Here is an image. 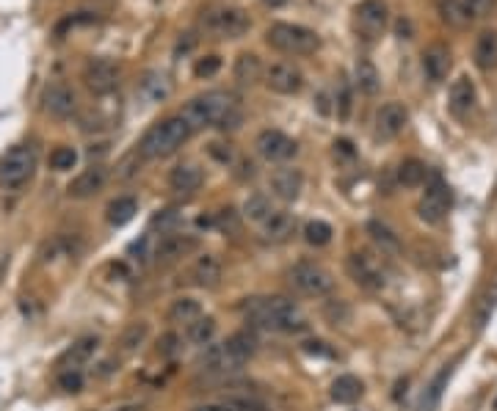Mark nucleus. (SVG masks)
Returning <instances> with one entry per match:
<instances>
[{
	"mask_svg": "<svg viewBox=\"0 0 497 411\" xmlns=\"http://www.w3.org/2000/svg\"><path fill=\"white\" fill-rule=\"evenodd\" d=\"M240 315L249 326L279 334H301L309 329V317L304 309L282 295H254L240 304Z\"/></svg>",
	"mask_w": 497,
	"mask_h": 411,
	"instance_id": "nucleus-1",
	"label": "nucleus"
},
{
	"mask_svg": "<svg viewBox=\"0 0 497 411\" xmlns=\"http://www.w3.org/2000/svg\"><path fill=\"white\" fill-rule=\"evenodd\" d=\"M191 130L202 127H216V130H238L243 125V111H240V99L232 92H204L194 97L191 102H185L183 114H180Z\"/></svg>",
	"mask_w": 497,
	"mask_h": 411,
	"instance_id": "nucleus-2",
	"label": "nucleus"
},
{
	"mask_svg": "<svg viewBox=\"0 0 497 411\" xmlns=\"http://www.w3.org/2000/svg\"><path fill=\"white\" fill-rule=\"evenodd\" d=\"M191 125L177 114V116H168L164 122L152 125L138 141V155L144 160H164L171 158L174 152H180V147L191 138Z\"/></svg>",
	"mask_w": 497,
	"mask_h": 411,
	"instance_id": "nucleus-3",
	"label": "nucleus"
},
{
	"mask_svg": "<svg viewBox=\"0 0 497 411\" xmlns=\"http://www.w3.org/2000/svg\"><path fill=\"white\" fill-rule=\"evenodd\" d=\"M265 42L285 53V56H312L315 50H321V36L312 28H304L296 23H274L265 31Z\"/></svg>",
	"mask_w": 497,
	"mask_h": 411,
	"instance_id": "nucleus-4",
	"label": "nucleus"
},
{
	"mask_svg": "<svg viewBox=\"0 0 497 411\" xmlns=\"http://www.w3.org/2000/svg\"><path fill=\"white\" fill-rule=\"evenodd\" d=\"M36 147L33 144H17L8 152L0 155V188L17 190L23 188L36 171Z\"/></svg>",
	"mask_w": 497,
	"mask_h": 411,
	"instance_id": "nucleus-5",
	"label": "nucleus"
},
{
	"mask_svg": "<svg viewBox=\"0 0 497 411\" xmlns=\"http://www.w3.org/2000/svg\"><path fill=\"white\" fill-rule=\"evenodd\" d=\"M199 28L213 36V39H240L243 33L252 28V20L243 8L235 6H221V8H210L202 14Z\"/></svg>",
	"mask_w": 497,
	"mask_h": 411,
	"instance_id": "nucleus-6",
	"label": "nucleus"
},
{
	"mask_svg": "<svg viewBox=\"0 0 497 411\" xmlns=\"http://www.w3.org/2000/svg\"><path fill=\"white\" fill-rule=\"evenodd\" d=\"M288 282L296 293L309 295V298H324V295L334 293V276L324 265L309 262V259H301L288 271Z\"/></svg>",
	"mask_w": 497,
	"mask_h": 411,
	"instance_id": "nucleus-7",
	"label": "nucleus"
},
{
	"mask_svg": "<svg viewBox=\"0 0 497 411\" xmlns=\"http://www.w3.org/2000/svg\"><path fill=\"white\" fill-rule=\"evenodd\" d=\"M243 364H246V362L232 350L230 340L204 345L202 353H199V359H197L199 370H202L204 376H216V379H227V376H232V373H238Z\"/></svg>",
	"mask_w": 497,
	"mask_h": 411,
	"instance_id": "nucleus-8",
	"label": "nucleus"
},
{
	"mask_svg": "<svg viewBox=\"0 0 497 411\" xmlns=\"http://www.w3.org/2000/svg\"><path fill=\"white\" fill-rule=\"evenodd\" d=\"M390 25V8L384 0H362L354 8V31L362 36L364 42L381 39Z\"/></svg>",
	"mask_w": 497,
	"mask_h": 411,
	"instance_id": "nucleus-9",
	"label": "nucleus"
},
{
	"mask_svg": "<svg viewBox=\"0 0 497 411\" xmlns=\"http://www.w3.org/2000/svg\"><path fill=\"white\" fill-rule=\"evenodd\" d=\"M345 271L354 279V285H360L367 293H381L387 287V271L364 252H351L345 257Z\"/></svg>",
	"mask_w": 497,
	"mask_h": 411,
	"instance_id": "nucleus-10",
	"label": "nucleus"
},
{
	"mask_svg": "<svg viewBox=\"0 0 497 411\" xmlns=\"http://www.w3.org/2000/svg\"><path fill=\"white\" fill-rule=\"evenodd\" d=\"M448 210H450V188L442 183V177H434V183L426 188L420 204H417V216H420V221L434 226V223L445 221Z\"/></svg>",
	"mask_w": 497,
	"mask_h": 411,
	"instance_id": "nucleus-11",
	"label": "nucleus"
},
{
	"mask_svg": "<svg viewBox=\"0 0 497 411\" xmlns=\"http://www.w3.org/2000/svg\"><path fill=\"white\" fill-rule=\"evenodd\" d=\"M119 66L111 59H92L83 66V83L89 86V92L97 97L111 94L119 86Z\"/></svg>",
	"mask_w": 497,
	"mask_h": 411,
	"instance_id": "nucleus-12",
	"label": "nucleus"
},
{
	"mask_svg": "<svg viewBox=\"0 0 497 411\" xmlns=\"http://www.w3.org/2000/svg\"><path fill=\"white\" fill-rule=\"evenodd\" d=\"M254 147H257V155L268 163H285V160L296 158L298 152V144L282 130H263L254 138Z\"/></svg>",
	"mask_w": 497,
	"mask_h": 411,
	"instance_id": "nucleus-13",
	"label": "nucleus"
},
{
	"mask_svg": "<svg viewBox=\"0 0 497 411\" xmlns=\"http://www.w3.org/2000/svg\"><path fill=\"white\" fill-rule=\"evenodd\" d=\"M265 86L271 92H276V94H298L304 89V75H301V69L296 63L276 61L265 69Z\"/></svg>",
	"mask_w": 497,
	"mask_h": 411,
	"instance_id": "nucleus-14",
	"label": "nucleus"
},
{
	"mask_svg": "<svg viewBox=\"0 0 497 411\" xmlns=\"http://www.w3.org/2000/svg\"><path fill=\"white\" fill-rule=\"evenodd\" d=\"M197 246H199V240L194 235H185V232H166L164 238L155 243L152 257H155L158 265H171V262L183 259V257H188Z\"/></svg>",
	"mask_w": 497,
	"mask_h": 411,
	"instance_id": "nucleus-15",
	"label": "nucleus"
},
{
	"mask_svg": "<svg viewBox=\"0 0 497 411\" xmlns=\"http://www.w3.org/2000/svg\"><path fill=\"white\" fill-rule=\"evenodd\" d=\"M42 108L53 119H69L78 111V97L66 83H50L42 92Z\"/></svg>",
	"mask_w": 497,
	"mask_h": 411,
	"instance_id": "nucleus-16",
	"label": "nucleus"
},
{
	"mask_svg": "<svg viewBox=\"0 0 497 411\" xmlns=\"http://www.w3.org/2000/svg\"><path fill=\"white\" fill-rule=\"evenodd\" d=\"M409 125V111L400 102H384L376 111V138L381 141H393L398 138Z\"/></svg>",
	"mask_w": 497,
	"mask_h": 411,
	"instance_id": "nucleus-17",
	"label": "nucleus"
},
{
	"mask_svg": "<svg viewBox=\"0 0 497 411\" xmlns=\"http://www.w3.org/2000/svg\"><path fill=\"white\" fill-rule=\"evenodd\" d=\"M174 92L171 86V78L161 72V69H147L141 78H138V86H135V94L141 102L147 105H158V102H166Z\"/></svg>",
	"mask_w": 497,
	"mask_h": 411,
	"instance_id": "nucleus-18",
	"label": "nucleus"
},
{
	"mask_svg": "<svg viewBox=\"0 0 497 411\" xmlns=\"http://www.w3.org/2000/svg\"><path fill=\"white\" fill-rule=\"evenodd\" d=\"M105 183H108V168L102 163H92L66 185V193L69 199H92L105 188Z\"/></svg>",
	"mask_w": 497,
	"mask_h": 411,
	"instance_id": "nucleus-19",
	"label": "nucleus"
},
{
	"mask_svg": "<svg viewBox=\"0 0 497 411\" xmlns=\"http://www.w3.org/2000/svg\"><path fill=\"white\" fill-rule=\"evenodd\" d=\"M271 190H274V196L276 199H282V202H296L298 196H301V190H304V174H301V168L296 166H279V168H274L271 171Z\"/></svg>",
	"mask_w": 497,
	"mask_h": 411,
	"instance_id": "nucleus-20",
	"label": "nucleus"
},
{
	"mask_svg": "<svg viewBox=\"0 0 497 411\" xmlns=\"http://www.w3.org/2000/svg\"><path fill=\"white\" fill-rule=\"evenodd\" d=\"M478 105V92H475V83L462 75L450 83V92H448V108L456 119H467Z\"/></svg>",
	"mask_w": 497,
	"mask_h": 411,
	"instance_id": "nucleus-21",
	"label": "nucleus"
},
{
	"mask_svg": "<svg viewBox=\"0 0 497 411\" xmlns=\"http://www.w3.org/2000/svg\"><path fill=\"white\" fill-rule=\"evenodd\" d=\"M202 180H204L202 168H199L197 163H191V160L177 163V166L168 171V188L174 190V193H180V196L197 193V190L202 188Z\"/></svg>",
	"mask_w": 497,
	"mask_h": 411,
	"instance_id": "nucleus-22",
	"label": "nucleus"
},
{
	"mask_svg": "<svg viewBox=\"0 0 497 411\" xmlns=\"http://www.w3.org/2000/svg\"><path fill=\"white\" fill-rule=\"evenodd\" d=\"M99 348V337H92V334H86V337H78L69 348L59 356V362H56V367L59 370H80V364H86Z\"/></svg>",
	"mask_w": 497,
	"mask_h": 411,
	"instance_id": "nucleus-23",
	"label": "nucleus"
},
{
	"mask_svg": "<svg viewBox=\"0 0 497 411\" xmlns=\"http://www.w3.org/2000/svg\"><path fill=\"white\" fill-rule=\"evenodd\" d=\"M221 276H224V268L216 254H199L197 262L191 265V282L202 290H216L221 285Z\"/></svg>",
	"mask_w": 497,
	"mask_h": 411,
	"instance_id": "nucleus-24",
	"label": "nucleus"
},
{
	"mask_svg": "<svg viewBox=\"0 0 497 411\" xmlns=\"http://www.w3.org/2000/svg\"><path fill=\"white\" fill-rule=\"evenodd\" d=\"M450 66H453V59H450L448 44L436 42V44H431V47L423 50V72H426V78L431 83H442L448 78Z\"/></svg>",
	"mask_w": 497,
	"mask_h": 411,
	"instance_id": "nucleus-25",
	"label": "nucleus"
},
{
	"mask_svg": "<svg viewBox=\"0 0 497 411\" xmlns=\"http://www.w3.org/2000/svg\"><path fill=\"white\" fill-rule=\"evenodd\" d=\"M331 400L334 403H340V406H351V403H357L360 398L364 395V384L357 376H337V379L331 381V389H329Z\"/></svg>",
	"mask_w": 497,
	"mask_h": 411,
	"instance_id": "nucleus-26",
	"label": "nucleus"
},
{
	"mask_svg": "<svg viewBox=\"0 0 497 411\" xmlns=\"http://www.w3.org/2000/svg\"><path fill=\"white\" fill-rule=\"evenodd\" d=\"M475 66L481 72H495L497 69V31H484L475 39V50H472Z\"/></svg>",
	"mask_w": 497,
	"mask_h": 411,
	"instance_id": "nucleus-27",
	"label": "nucleus"
},
{
	"mask_svg": "<svg viewBox=\"0 0 497 411\" xmlns=\"http://www.w3.org/2000/svg\"><path fill=\"white\" fill-rule=\"evenodd\" d=\"M263 232L268 240L282 243V240H288V238L296 232V216L288 213V210H274V213L268 216V221L263 223Z\"/></svg>",
	"mask_w": 497,
	"mask_h": 411,
	"instance_id": "nucleus-28",
	"label": "nucleus"
},
{
	"mask_svg": "<svg viewBox=\"0 0 497 411\" xmlns=\"http://www.w3.org/2000/svg\"><path fill=\"white\" fill-rule=\"evenodd\" d=\"M235 80L240 83V86H254L260 78L265 75L263 69V61H260V56H254V53H240L238 59H235Z\"/></svg>",
	"mask_w": 497,
	"mask_h": 411,
	"instance_id": "nucleus-29",
	"label": "nucleus"
},
{
	"mask_svg": "<svg viewBox=\"0 0 497 411\" xmlns=\"http://www.w3.org/2000/svg\"><path fill=\"white\" fill-rule=\"evenodd\" d=\"M354 80H357V89L367 97H376L381 92V75H379V69L373 66V61H367V59H357Z\"/></svg>",
	"mask_w": 497,
	"mask_h": 411,
	"instance_id": "nucleus-30",
	"label": "nucleus"
},
{
	"mask_svg": "<svg viewBox=\"0 0 497 411\" xmlns=\"http://www.w3.org/2000/svg\"><path fill=\"white\" fill-rule=\"evenodd\" d=\"M204 315V309H202V304H199L197 298H188V295H180V298H174L171 301V307H168V323H183V326H188V323H194L197 317Z\"/></svg>",
	"mask_w": 497,
	"mask_h": 411,
	"instance_id": "nucleus-31",
	"label": "nucleus"
},
{
	"mask_svg": "<svg viewBox=\"0 0 497 411\" xmlns=\"http://www.w3.org/2000/svg\"><path fill=\"white\" fill-rule=\"evenodd\" d=\"M367 235H370V240L381 249V254H398L400 252V238H398L395 232L387 226L384 221H379V219H373V221H367Z\"/></svg>",
	"mask_w": 497,
	"mask_h": 411,
	"instance_id": "nucleus-32",
	"label": "nucleus"
},
{
	"mask_svg": "<svg viewBox=\"0 0 497 411\" xmlns=\"http://www.w3.org/2000/svg\"><path fill=\"white\" fill-rule=\"evenodd\" d=\"M135 213H138V202L133 199V196H116L108 207H105V219L111 226H125V223H130L135 219Z\"/></svg>",
	"mask_w": 497,
	"mask_h": 411,
	"instance_id": "nucleus-33",
	"label": "nucleus"
},
{
	"mask_svg": "<svg viewBox=\"0 0 497 411\" xmlns=\"http://www.w3.org/2000/svg\"><path fill=\"white\" fill-rule=\"evenodd\" d=\"M395 177H398V185H403V188H420V185L426 183V177H429V168H426L423 160L409 158L398 166Z\"/></svg>",
	"mask_w": 497,
	"mask_h": 411,
	"instance_id": "nucleus-34",
	"label": "nucleus"
},
{
	"mask_svg": "<svg viewBox=\"0 0 497 411\" xmlns=\"http://www.w3.org/2000/svg\"><path fill=\"white\" fill-rule=\"evenodd\" d=\"M216 317L210 315H202L197 317L194 323H188L185 326V340L188 343H194V345H199V348H204V345H210L213 343V337H216Z\"/></svg>",
	"mask_w": 497,
	"mask_h": 411,
	"instance_id": "nucleus-35",
	"label": "nucleus"
},
{
	"mask_svg": "<svg viewBox=\"0 0 497 411\" xmlns=\"http://www.w3.org/2000/svg\"><path fill=\"white\" fill-rule=\"evenodd\" d=\"M147 337H149V323L147 320H133L119 337V348H122V353H133L147 343Z\"/></svg>",
	"mask_w": 497,
	"mask_h": 411,
	"instance_id": "nucleus-36",
	"label": "nucleus"
},
{
	"mask_svg": "<svg viewBox=\"0 0 497 411\" xmlns=\"http://www.w3.org/2000/svg\"><path fill=\"white\" fill-rule=\"evenodd\" d=\"M271 213H274V207H271V199H268L265 193H252V196L243 202V219H249L252 223H260V226H263Z\"/></svg>",
	"mask_w": 497,
	"mask_h": 411,
	"instance_id": "nucleus-37",
	"label": "nucleus"
},
{
	"mask_svg": "<svg viewBox=\"0 0 497 411\" xmlns=\"http://www.w3.org/2000/svg\"><path fill=\"white\" fill-rule=\"evenodd\" d=\"M497 309V285L495 287H486L484 290V295L475 301V309H472V323H475V329L481 331L489 320H492V312Z\"/></svg>",
	"mask_w": 497,
	"mask_h": 411,
	"instance_id": "nucleus-38",
	"label": "nucleus"
},
{
	"mask_svg": "<svg viewBox=\"0 0 497 411\" xmlns=\"http://www.w3.org/2000/svg\"><path fill=\"white\" fill-rule=\"evenodd\" d=\"M321 315H324V320L331 323V326H348L351 317H354V309H351V304L343 301V298H329V301H324Z\"/></svg>",
	"mask_w": 497,
	"mask_h": 411,
	"instance_id": "nucleus-39",
	"label": "nucleus"
},
{
	"mask_svg": "<svg viewBox=\"0 0 497 411\" xmlns=\"http://www.w3.org/2000/svg\"><path fill=\"white\" fill-rule=\"evenodd\" d=\"M436 11H439V17H442L448 25H453V28H464V25L470 23V14H467L462 0H436Z\"/></svg>",
	"mask_w": 497,
	"mask_h": 411,
	"instance_id": "nucleus-40",
	"label": "nucleus"
},
{
	"mask_svg": "<svg viewBox=\"0 0 497 411\" xmlns=\"http://www.w3.org/2000/svg\"><path fill=\"white\" fill-rule=\"evenodd\" d=\"M331 235H334L331 223L321 221V219H312V221L304 223V240H307L309 246H315V249H324V246H329Z\"/></svg>",
	"mask_w": 497,
	"mask_h": 411,
	"instance_id": "nucleus-41",
	"label": "nucleus"
},
{
	"mask_svg": "<svg viewBox=\"0 0 497 411\" xmlns=\"http://www.w3.org/2000/svg\"><path fill=\"white\" fill-rule=\"evenodd\" d=\"M72 254H75L72 240L64 238V235H59V238L47 240V243L39 249V259H42V262H53V259H59V257H72Z\"/></svg>",
	"mask_w": 497,
	"mask_h": 411,
	"instance_id": "nucleus-42",
	"label": "nucleus"
},
{
	"mask_svg": "<svg viewBox=\"0 0 497 411\" xmlns=\"http://www.w3.org/2000/svg\"><path fill=\"white\" fill-rule=\"evenodd\" d=\"M183 223V213L177 210V207H164V210H158L155 216H152V221L149 226L152 229H161V232H177V226Z\"/></svg>",
	"mask_w": 497,
	"mask_h": 411,
	"instance_id": "nucleus-43",
	"label": "nucleus"
},
{
	"mask_svg": "<svg viewBox=\"0 0 497 411\" xmlns=\"http://www.w3.org/2000/svg\"><path fill=\"white\" fill-rule=\"evenodd\" d=\"M75 163H78V152L72 147H56L50 152V168L53 171H69V168H75Z\"/></svg>",
	"mask_w": 497,
	"mask_h": 411,
	"instance_id": "nucleus-44",
	"label": "nucleus"
},
{
	"mask_svg": "<svg viewBox=\"0 0 497 411\" xmlns=\"http://www.w3.org/2000/svg\"><path fill=\"white\" fill-rule=\"evenodd\" d=\"M56 384H59V389L66 392V395H78V392H83V384H86V379H83V373H80V370H59V379H56Z\"/></svg>",
	"mask_w": 497,
	"mask_h": 411,
	"instance_id": "nucleus-45",
	"label": "nucleus"
},
{
	"mask_svg": "<svg viewBox=\"0 0 497 411\" xmlns=\"http://www.w3.org/2000/svg\"><path fill=\"white\" fill-rule=\"evenodd\" d=\"M158 353L164 356V359H177L180 353H183V337L177 334V331H166L158 337Z\"/></svg>",
	"mask_w": 497,
	"mask_h": 411,
	"instance_id": "nucleus-46",
	"label": "nucleus"
},
{
	"mask_svg": "<svg viewBox=\"0 0 497 411\" xmlns=\"http://www.w3.org/2000/svg\"><path fill=\"white\" fill-rule=\"evenodd\" d=\"M450 376V370H442L434 384H431L429 389H426V395H423V411H434L436 409V403H439V398H442V386H445V381Z\"/></svg>",
	"mask_w": 497,
	"mask_h": 411,
	"instance_id": "nucleus-47",
	"label": "nucleus"
},
{
	"mask_svg": "<svg viewBox=\"0 0 497 411\" xmlns=\"http://www.w3.org/2000/svg\"><path fill=\"white\" fill-rule=\"evenodd\" d=\"M462 3L467 8V14H470V20H484L495 8V0H462Z\"/></svg>",
	"mask_w": 497,
	"mask_h": 411,
	"instance_id": "nucleus-48",
	"label": "nucleus"
},
{
	"mask_svg": "<svg viewBox=\"0 0 497 411\" xmlns=\"http://www.w3.org/2000/svg\"><path fill=\"white\" fill-rule=\"evenodd\" d=\"M219 69H221V59L219 56H204V59H199L194 63V75L197 78H213Z\"/></svg>",
	"mask_w": 497,
	"mask_h": 411,
	"instance_id": "nucleus-49",
	"label": "nucleus"
},
{
	"mask_svg": "<svg viewBox=\"0 0 497 411\" xmlns=\"http://www.w3.org/2000/svg\"><path fill=\"white\" fill-rule=\"evenodd\" d=\"M210 155L219 160V163H224V166L235 163V149H232L230 144H210Z\"/></svg>",
	"mask_w": 497,
	"mask_h": 411,
	"instance_id": "nucleus-50",
	"label": "nucleus"
},
{
	"mask_svg": "<svg viewBox=\"0 0 497 411\" xmlns=\"http://www.w3.org/2000/svg\"><path fill=\"white\" fill-rule=\"evenodd\" d=\"M301 350L309 353V356H324V359L331 356V348L326 343H321V340H307V343H301Z\"/></svg>",
	"mask_w": 497,
	"mask_h": 411,
	"instance_id": "nucleus-51",
	"label": "nucleus"
},
{
	"mask_svg": "<svg viewBox=\"0 0 497 411\" xmlns=\"http://www.w3.org/2000/svg\"><path fill=\"white\" fill-rule=\"evenodd\" d=\"M337 114H340V119H348V114H351V92H348V86H345V83H340V97H337Z\"/></svg>",
	"mask_w": 497,
	"mask_h": 411,
	"instance_id": "nucleus-52",
	"label": "nucleus"
},
{
	"mask_svg": "<svg viewBox=\"0 0 497 411\" xmlns=\"http://www.w3.org/2000/svg\"><path fill=\"white\" fill-rule=\"evenodd\" d=\"M334 158L354 160V158H357V149H354V144H351L348 138H340V141H334Z\"/></svg>",
	"mask_w": 497,
	"mask_h": 411,
	"instance_id": "nucleus-53",
	"label": "nucleus"
},
{
	"mask_svg": "<svg viewBox=\"0 0 497 411\" xmlns=\"http://www.w3.org/2000/svg\"><path fill=\"white\" fill-rule=\"evenodd\" d=\"M412 33H415V28H412V20L400 17V20L395 23V36L398 39H412Z\"/></svg>",
	"mask_w": 497,
	"mask_h": 411,
	"instance_id": "nucleus-54",
	"label": "nucleus"
},
{
	"mask_svg": "<svg viewBox=\"0 0 497 411\" xmlns=\"http://www.w3.org/2000/svg\"><path fill=\"white\" fill-rule=\"evenodd\" d=\"M238 166H240V171H235L238 180H249V177H254V163H252V160H238Z\"/></svg>",
	"mask_w": 497,
	"mask_h": 411,
	"instance_id": "nucleus-55",
	"label": "nucleus"
},
{
	"mask_svg": "<svg viewBox=\"0 0 497 411\" xmlns=\"http://www.w3.org/2000/svg\"><path fill=\"white\" fill-rule=\"evenodd\" d=\"M191 411H235L230 403H204V406H197Z\"/></svg>",
	"mask_w": 497,
	"mask_h": 411,
	"instance_id": "nucleus-56",
	"label": "nucleus"
},
{
	"mask_svg": "<svg viewBox=\"0 0 497 411\" xmlns=\"http://www.w3.org/2000/svg\"><path fill=\"white\" fill-rule=\"evenodd\" d=\"M105 411H147V403H122V406H113V409Z\"/></svg>",
	"mask_w": 497,
	"mask_h": 411,
	"instance_id": "nucleus-57",
	"label": "nucleus"
},
{
	"mask_svg": "<svg viewBox=\"0 0 497 411\" xmlns=\"http://www.w3.org/2000/svg\"><path fill=\"white\" fill-rule=\"evenodd\" d=\"M318 111H321V114H329V105H326V94H318Z\"/></svg>",
	"mask_w": 497,
	"mask_h": 411,
	"instance_id": "nucleus-58",
	"label": "nucleus"
},
{
	"mask_svg": "<svg viewBox=\"0 0 497 411\" xmlns=\"http://www.w3.org/2000/svg\"><path fill=\"white\" fill-rule=\"evenodd\" d=\"M263 3H268V6H282L285 0H263Z\"/></svg>",
	"mask_w": 497,
	"mask_h": 411,
	"instance_id": "nucleus-59",
	"label": "nucleus"
},
{
	"mask_svg": "<svg viewBox=\"0 0 497 411\" xmlns=\"http://www.w3.org/2000/svg\"><path fill=\"white\" fill-rule=\"evenodd\" d=\"M495 411H497V398H495Z\"/></svg>",
	"mask_w": 497,
	"mask_h": 411,
	"instance_id": "nucleus-60",
	"label": "nucleus"
}]
</instances>
